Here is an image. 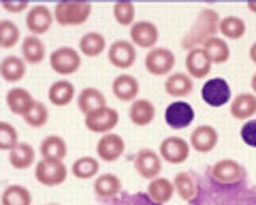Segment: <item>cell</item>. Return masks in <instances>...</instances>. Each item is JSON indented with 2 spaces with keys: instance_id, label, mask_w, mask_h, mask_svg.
<instances>
[{
  "instance_id": "cell-1",
  "label": "cell",
  "mask_w": 256,
  "mask_h": 205,
  "mask_svg": "<svg viewBox=\"0 0 256 205\" xmlns=\"http://www.w3.org/2000/svg\"><path fill=\"white\" fill-rule=\"evenodd\" d=\"M218 26H220V15L214 9H203L198 13L194 26H192L186 32V36L182 38V47L184 50H198V47H203L210 38L216 36Z\"/></svg>"
},
{
  "instance_id": "cell-2",
  "label": "cell",
  "mask_w": 256,
  "mask_h": 205,
  "mask_svg": "<svg viewBox=\"0 0 256 205\" xmlns=\"http://www.w3.org/2000/svg\"><path fill=\"white\" fill-rule=\"evenodd\" d=\"M92 15V2L82 0H60L54 6V18L60 26H79Z\"/></svg>"
},
{
  "instance_id": "cell-3",
  "label": "cell",
  "mask_w": 256,
  "mask_h": 205,
  "mask_svg": "<svg viewBox=\"0 0 256 205\" xmlns=\"http://www.w3.org/2000/svg\"><path fill=\"white\" fill-rule=\"evenodd\" d=\"M68 176V169L62 160L56 158H41L34 164V178L43 186H60Z\"/></svg>"
},
{
  "instance_id": "cell-4",
  "label": "cell",
  "mask_w": 256,
  "mask_h": 205,
  "mask_svg": "<svg viewBox=\"0 0 256 205\" xmlns=\"http://www.w3.org/2000/svg\"><path fill=\"white\" fill-rule=\"evenodd\" d=\"M50 64L52 70H56L58 75H73L82 66V54L73 47H58L52 52Z\"/></svg>"
},
{
  "instance_id": "cell-5",
  "label": "cell",
  "mask_w": 256,
  "mask_h": 205,
  "mask_svg": "<svg viewBox=\"0 0 256 205\" xmlns=\"http://www.w3.org/2000/svg\"><path fill=\"white\" fill-rule=\"evenodd\" d=\"M120 122V114L114 107H102L96 109L94 114L86 116V128L90 132H100V135H107L118 126Z\"/></svg>"
},
{
  "instance_id": "cell-6",
  "label": "cell",
  "mask_w": 256,
  "mask_h": 205,
  "mask_svg": "<svg viewBox=\"0 0 256 205\" xmlns=\"http://www.w3.org/2000/svg\"><path fill=\"white\" fill-rule=\"evenodd\" d=\"M210 176L218 184H237V182H242V180L246 178V169H244V164H239L237 160L222 158L216 164H212Z\"/></svg>"
},
{
  "instance_id": "cell-7",
  "label": "cell",
  "mask_w": 256,
  "mask_h": 205,
  "mask_svg": "<svg viewBox=\"0 0 256 205\" xmlns=\"http://www.w3.org/2000/svg\"><path fill=\"white\" fill-rule=\"evenodd\" d=\"M134 169H137V173L141 178H146L152 182V180L160 178V171H162V158H160V154L154 152V150L143 148L137 152V156H134Z\"/></svg>"
},
{
  "instance_id": "cell-8",
  "label": "cell",
  "mask_w": 256,
  "mask_h": 205,
  "mask_svg": "<svg viewBox=\"0 0 256 205\" xmlns=\"http://www.w3.org/2000/svg\"><path fill=\"white\" fill-rule=\"evenodd\" d=\"M190 150L192 148H190V144L186 139H182V137H166L162 144H160L158 154H160V158H164L166 162L182 164V162L188 160Z\"/></svg>"
},
{
  "instance_id": "cell-9",
  "label": "cell",
  "mask_w": 256,
  "mask_h": 205,
  "mask_svg": "<svg viewBox=\"0 0 256 205\" xmlns=\"http://www.w3.org/2000/svg\"><path fill=\"white\" fill-rule=\"evenodd\" d=\"M146 68L152 75H166L175 68V54L164 47H154L146 56Z\"/></svg>"
},
{
  "instance_id": "cell-10",
  "label": "cell",
  "mask_w": 256,
  "mask_h": 205,
  "mask_svg": "<svg viewBox=\"0 0 256 205\" xmlns=\"http://www.w3.org/2000/svg\"><path fill=\"white\" fill-rule=\"evenodd\" d=\"M201 98L207 102L210 107H222L230 100V88L222 77H214V80L205 82L201 88Z\"/></svg>"
},
{
  "instance_id": "cell-11",
  "label": "cell",
  "mask_w": 256,
  "mask_h": 205,
  "mask_svg": "<svg viewBox=\"0 0 256 205\" xmlns=\"http://www.w3.org/2000/svg\"><path fill=\"white\" fill-rule=\"evenodd\" d=\"M158 41V28L152 22H134L130 26V43L141 50H154Z\"/></svg>"
},
{
  "instance_id": "cell-12",
  "label": "cell",
  "mask_w": 256,
  "mask_h": 205,
  "mask_svg": "<svg viewBox=\"0 0 256 205\" xmlns=\"http://www.w3.org/2000/svg\"><path fill=\"white\" fill-rule=\"evenodd\" d=\"M192 120H194V109H192V105H188L186 100L171 102L164 112V122L175 130L186 128L188 124H192Z\"/></svg>"
},
{
  "instance_id": "cell-13",
  "label": "cell",
  "mask_w": 256,
  "mask_h": 205,
  "mask_svg": "<svg viewBox=\"0 0 256 205\" xmlns=\"http://www.w3.org/2000/svg\"><path fill=\"white\" fill-rule=\"evenodd\" d=\"M54 22H56L54 13L47 9L45 4H34V6H32V9L28 11V15H26V26H28V30H30V34H34V36L45 34L47 30L52 28Z\"/></svg>"
},
{
  "instance_id": "cell-14",
  "label": "cell",
  "mask_w": 256,
  "mask_h": 205,
  "mask_svg": "<svg viewBox=\"0 0 256 205\" xmlns=\"http://www.w3.org/2000/svg\"><path fill=\"white\" fill-rule=\"evenodd\" d=\"M124 150H126L124 139L120 135H116V132H107V135H102L98 139V144H96V154H98V158L105 160V162L118 160L120 156L124 154Z\"/></svg>"
},
{
  "instance_id": "cell-15",
  "label": "cell",
  "mask_w": 256,
  "mask_h": 205,
  "mask_svg": "<svg viewBox=\"0 0 256 205\" xmlns=\"http://www.w3.org/2000/svg\"><path fill=\"white\" fill-rule=\"evenodd\" d=\"M107 56H109V62L114 66L126 70L134 64V60H137V50H134V45L130 41H116V43H111Z\"/></svg>"
},
{
  "instance_id": "cell-16",
  "label": "cell",
  "mask_w": 256,
  "mask_h": 205,
  "mask_svg": "<svg viewBox=\"0 0 256 205\" xmlns=\"http://www.w3.org/2000/svg\"><path fill=\"white\" fill-rule=\"evenodd\" d=\"M218 130L214 128V126L210 124H201V126H196L194 130H192V135H190V148L192 150H196L198 154H207V152H212V150L218 146Z\"/></svg>"
},
{
  "instance_id": "cell-17",
  "label": "cell",
  "mask_w": 256,
  "mask_h": 205,
  "mask_svg": "<svg viewBox=\"0 0 256 205\" xmlns=\"http://www.w3.org/2000/svg\"><path fill=\"white\" fill-rule=\"evenodd\" d=\"M186 70L192 80H205V75L212 70V60L207 54L198 47V50H190L186 56Z\"/></svg>"
},
{
  "instance_id": "cell-18",
  "label": "cell",
  "mask_w": 256,
  "mask_h": 205,
  "mask_svg": "<svg viewBox=\"0 0 256 205\" xmlns=\"http://www.w3.org/2000/svg\"><path fill=\"white\" fill-rule=\"evenodd\" d=\"M111 90H114V96L118 100L130 102V100L137 98V94H139V82L134 80L132 75L122 73V75H118L114 80V84H111Z\"/></svg>"
},
{
  "instance_id": "cell-19",
  "label": "cell",
  "mask_w": 256,
  "mask_h": 205,
  "mask_svg": "<svg viewBox=\"0 0 256 205\" xmlns=\"http://www.w3.org/2000/svg\"><path fill=\"white\" fill-rule=\"evenodd\" d=\"M230 116L239 122L252 120V116H256V94L244 92L235 96L233 102H230Z\"/></svg>"
},
{
  "instance_id": "cell-20",
  "label": "cell",
  "mask_w": 256,
  "mask_h": 205,
  "mask_svg": "<svg viewBox=\"0 0 256 205\" xmlns=\"http://www.w3.org/2000/svg\"><path fill=\"white\" fill-rule=\"evenodd\" d=\"M173 186H175V192H178L186 203H192V201L196 199V194H198V182H196V178L192 176V173H188V171L175 173Z\"/></svg>"
},
{
  "instance_id": "cell-21",
  "label": "cell",
  "mask_w": 256,
  "mask_h": 205,
  "mask_svg": "<svg viewBox=\"0 0 256 205\" xmlns=\"http://www.w3.org/2000/svg\"><path fill=\"white\" fill-rule=\"evenodd\" d=\"M77 105H79V112L84 116H90L96 112V109L107 107V100H105V94H102L98 88H84L82 94L77 96Z\"/></svg>"
},
{
  "instance_id": "cell-22",
  "label": "cell",
  "mask_w": 256,
  "mask_h": 205,
  "mask_svg": "<svg viewBox=\"0 0 256 205\" xmlns=\"http://www.w3.org/2000/svg\"><path fill=\"white\" fill-rule=\"evenodd\" d=\"M6 105H9V112L15 116H26L30 112V107L34 105V98L30 96L28 90L24 88H13L6 92Z\"/></svg>"
},
{
  "instance_id": "cell-23",
  "label": "cell",
  "mask_w": 256,
  "mask_h": 205,
  "mask_svg": "<svg viewBox=\"0 0 256 205\" xmlns=\"http://www.w3.org/2000/svg\"><path fill=\"white\" fill-rule=\"evenodd\" d=\"M128 116H130V122H132L134 126H148V124L154 122L156 107L152 105L148 98H137V100H132Z\"/></svg>"
},
{
  "instance_id": "cell-24",
  "label": "cell",
  "mask_w": 256,
  "mask_h": 205,
  "mask_svg": "<svg viewBox=\"0 0 256 205\" xmlns=\"http://www.w3.org/2000/svg\"><path fill=\"white\" fill-rule=\"evenodd\" d=\"M120 190H122V182L114 173H102L94 182V192L98 199H114L120 194Z\"/></svg>"
},
{
  "instance_id": "cell-25",
  "label": "cell",
  "mask_w": 256,
  "mask_h": 205,
  "mask_svg": "<svg viewBox=\"0 0 256 205\" xmlns=\"http://www.w3.org/2000/svg\"><path fill=\"white\" fill-rule=\"evenodd\" d=\"M0 75H2V80L9 82V84L22 82L24 75H26V60L18 58V56H6L2 62H0Z\"/></svg>"
},
{
  "instance_id": "cell-26",
  "label": "cell",
  "mask_w": 256,
  "mask_h": 205,
  "mask_svg": "<svg viewBox=\"0 0 256 205\" xmlns=\"http://www.w3.org/2000/svg\"><path fill=\"white\" fill-rule=\"evenodd\" d=\"M192 88H194V86H192V77L186 75V73H171L164 82L166 94H171V96H175V98L188 96V94L192 92Z\"/></svg>"
},
{
  "instance_id": "cell-27",
  "label": "cell",
  "mask_w": 256,
  "mask_h": 205,
  "mask_svg": "<svg viewBox=\"0 0 256 205\" xmlns=\"http://www.w3.org/2000/svg\"><path fill=\"white\" fill-rule=\"evenodd\" d=\"M175 194V186L171 180H166V178H156V180H152L150 186H148V196L154 203H169L171 201V196Z\"/></svg>"
},
{
  "instance_id": "cell-28",
  "label": "cell",
  "mask_w": 256,
  "mask_h": 205,
  "mask_svg": "<svg viewBox=\"0 0 256 205\" xmlns=\"http://www.w3.org/2000/svg\"><path fill=\"white\" fill-rule=\"evenodd\" d=\"M9 162H11V167L18 169V171L32 167V164H34V148L30 144H22L20 141V144L9 152Z\"/></svg>"
},
{
  "instance_id": "cell-29",
  "label": "cell",
  "mask_w": 256,
  "mask_h": 205,
  "mask_svg": "<svg viewBox=\"0 0 256 205\" xmlns=\"http://www.w3.org/2000/svg\"><path fill=\"white\" fill-rule=\"evenodd\" d=\"M47 94H50L52 105L64 107V105H68V102L75 98V86L70 84L68 80H58V82L52 84V88H50Z\"/></svg>"
},
{
  "instance_id": "cell-30",
  "label": "cell",
  "mask_w": 256,
  "mask_h": 205,
  "mask_svg": "<svg viewBox=\"0 0 256 205\" xmlns=\"http://www.w3.org/2000/svg\"><path fill=\"white\" fill-rule=\"evenodd\" d=\"M41 158H56V160H62L66 156L68 148H66V141H64L60 135H50L41 141Z\"/></svg>"
},
{
  "instance_id": "cell-31",
  "label": "cell",
  "mask_w": 256,
  "mask_h": 205,
  "mask_svg": "<svg viewBox=\"0 0 256 205\" xmlns=\"http://www.w3.org/2000/svg\"><path fill=\"white\" fill-rule=\"evenodd\" d=\"M22 54H24V60L28 64H41L45 60V45L38 36L30 34L22 41Z\"/></svg>"
},
{
  "instance_id": "cell-32",
  "label": "cell",
  "mask_w": 256,
  "mask_h": 205,
  "mask_svg": "<svg viewBox=\"0 0 256 205\" xmlns=\"http://www.w3.org/2000/svg\"><path fill=\"white\" fill-rule=\"evenodd\" d=\"M105 36L100 32H86L82 38H79V54H84L88 58H96L105 52Z\"/></svg>"
},
{
  "instance_id": "cell-33",
  "label": "cell",
  "mask_w": 256,
  "mask_h": 205,
  "mask_svg": "<svg viewBox=\"0 0 256 205\" xmlns=\"http://www.w3.org/2000/svg\"><path fill=\"white\" fill-rule=\"evenodd\" d=\"M201 50L207 54V58L212 60V64H224L228 58H230V50H228V43L220 36H214L210 38Z\"/></svg>"
},
{
  "instance_id": "cell-34",
  "label": "cell",
  "mask_w": 256,
  "mask_h": 205,
  "mask_svg": "<svg viewBox=\"0 0 256 205\" xmlns=\"http://www.w3.org/2000/svg\"><path fill=\"white\" fill-rule=\"evenodd\" d=\"M2 205H32V194L26 186L11 184L2 192Z\"/></svg>"
},
{
  "instance_id": "cell-35",
  "label": "cell",
  "mask_w": 256,
  "mask_h": 205,
  "mask_svg": "<svg viewBox=\"0 0 256 205\" xmlns=\"http://www.w3.org/2000/svg\"><path fill=\"white\" fill-rule=\"evenodd\" d=\"M218 30L226 38H242L246 34V22L242 18H235V15H228V18L220 20Z\"/></svg>"
},
{
  "instance_id": "cell-36",
  "label": "cell",
  "mask_w": 256,
  "mask_h": 205,
  "mask_svg": "<svg viewBox=\"0 0 256 205\" xmlns=\"http://www.w3.org/2000/svg\"><path fill=\"white\" fill-rule=\"evenodd\" d=\"M98 160L92 158V156H84V158H77L73 162V167H70V173H73L75 178L79 180H90L94 178L96 173H98Z\"/></svg>"
},
{
  "instance_id": "cell-37",
  "label": "cell",
  "mask_w": 256,
  "mask_h": 205,
  "mask_svg": "<svg viewBox=\"0 0 256 205\" xmlns=\"http://www.w3.org/2000/svg\"><path fill=\"white\" fill-rule=\"evenodd\" d=\"M20 38H22L20 28L15 26L13 22H9V20L0 22V47H2V50H11L13 45H18Z\"/></svg>"
},
{
  "instance_id": "cell-38",
  "label": "cell",
  "mask_w": 256,
  "mask_h": 205,
  "mask_svg": "<svg viewBox=\"0 0 256 205\" xmlns=\"http://www.w3.org/2000/svg\"><path fill=\"white\" fill-rule=\"evenodd\" d=\"M24 120H26L28 126L41 128V126H45L47 120H50V112H47V107L43 105L41 100H34V105H32V107H30V112L24 116Z\"/></svg>"
},
{
  "instance_id": "cell-39",
  "label": "cell",
  "mask_w": 256,
  "mask_h": 205,
  "mask_svg": "<svg viewBox=\"0 0 256 205\" xmlns=\"http://www.w3.org/2000/svg\"><path fill=\"white\" fill-rule=\"evenodd\" d=\"M114 18L120 26H132L134 24V4L130 0H120L114 4Z\"/></svg>"
},
{
  "instance_id": "cell-40",
  "label": "cell",
  "mask_w": 256,
  "mask_h": 205,
  "mask_svg": "<svg viewBox=\"0 0 256 205\" xmlns=\"http://www.w3.org/2000/svg\"><path fill=\"white\" fill-rule=\"evenodd\" d=\"M18 139H20L18 130H15L9 122H0V150L11 152V150L20 144Z\"/></svg>"
},
{
  "instance_id": "cell-41",
  "label": "cell",
  "mask_w": 256,
  "mask_h": 205,
  "mask_svg": "<svg viewBox=\"0 0 256 205\" xmlns=\"http://www.w3.org/2000/svg\"><path fill=\"white\" fill-rule=\"evenodd\" d=\"M242 141L246 146L256 148V120H248L242 126Z\"/></svg>"
},
{
  "instance_id": "cell-42",
  "label": "cell",
  "mask_w": 256,
  "mask_h": 205,
  "mask_svg": "<svg viewBox=\"0 0 256 205\" xmlns=\"http://www.w3.org/2000/svg\"><path fill=\"white\" fill-rule=\"evenodd\" d=\"M2 9L9 13H22L28 9V0H18V2H15V0H2Z\"/></svg>"
},
{
  "instance_id": "cell-43",
  "label": "cell",
  "mask_w": 256,
  "mask_h": 205,
  "mask_svg": "<svg viewBox=\"0 0 256 205\" xmlns=\"http://www.w3.org/2000/svg\"><path fill=\"white\" fill-rule=\"evenodd\" d=\"M250 60L256 64V43H252V47H250Z\"/></svg>"
},
{
  "instance_id": "cell-44",
  "label": "cell",
  "mask_w": 256,
  "mask_h": 205,
  "mask_svg": "<svg viewBox=\"0 0 256 205\" xmlns=\"http://www.w3.org/2000/svg\"><path fill=\"white\" fill-rule=\"evenodd\" d=\"M248 9L252 13H256V0H248Z\"/></svg>"
},
{
  "instance_id": "cell-45",
  "label": "cell",
  "mask_w": 256,
  "mask_h": 205,
  "mask_svg": "<svg viewBox=\"0 0 256 205\" xmlns=\"http://www.w3.org/2000/svg\"><path fill=\"white\" fill-rule=\"evenodd\" d=\"M250 86H252V90H254V94H256V73L252 75V82H250Z\"/></svg>"
},
{
  "instance_id": "cell-46",
  "label": "cell",
  "mask_w": 256,
  "mask_h": 205,
  "mask_svg": "<svg viewBox=\"0 0 256 205\" xmlns=\"http://www.w3.org/2000/svg\"><path fill=\"white\" fill-rule=\"evenodd\" d=\"M50 205H58V203H50Z\"/></svg>"
},
{
  "instance_id": "cell-47",
  "label": "cell",
  "mask_w": 256,
  "mask_h": 205,
  "mask_svg": "<svg viewBox=\"0 0 256 205\" xmlns=\"http://www.w3.org/2000/svg\"><path fill=\"white\" fill-rule=\"evenodd\" d=\"M188 205H192V203H188Z\"/></svg>"
}]
</instances>
